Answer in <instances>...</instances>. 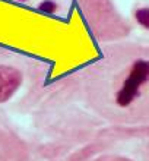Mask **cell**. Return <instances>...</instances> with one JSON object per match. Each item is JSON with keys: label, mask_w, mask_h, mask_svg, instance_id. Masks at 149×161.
Instances as JSON below:
<instances>
[{"label": "cell", "mask_w": 149, "mask_h": 161, "mask_svg": "<svg viewBox=\"0 0 149 161\" xmlns=\"http://www.w3.org/2000/svg\"><path fill=\"white\" fill-rule=\"evenodd\" d=\"M38 8L41 9V10H44V12H54L56 9H57V4H56L53 0H44Z\"/></svg>", "instance_id": "4"}, {"label": "cell", "mask_w": 149, "mask_h": 161, "mask_svg": "<svg viewBox=\"0 0 149 161\" xmlns=\"http://www.w3.org/2000/svg\"><path fill=\"white\" fill-rule=\"evenodd\" d=\"M22 80L24 76L18 68L0 64V104L9 101L18 92V89L22 85Z\"/></svg>", "instance_id": "2"}, {"label": "cell", "mask_w": 149, "mask_h": 161, "mask_svg": "<svg viewBox=\"0 0 149 161\" xmlns=\"http://www.w3.org/2000/svg\"><path fill=\"white\" fill-rule=\"evenodd\" d=\"M115 161H132V160H127V158H117Z\"/></svg>", "instance_id": "5"}, {"label": "cell", "mask_w": 149, "mask_h": 161, "mask_svg": "<svg viewBox=\"0 0 149 161\" xmlns=\"http://www.w3.org/2000/svg\"><path fill=\"white\" fill-rule=\"evenodd\" d=\"M149 82V60L139 59L130 66L127 76L124 78L119 92L115 95V103L120 107H129L141 94L142 88Z\"/></svg>", "instance_id": "1"}, {"label": "cell", "mask_w": 149, "mask_h": 161, "mask_svg": "<svg viewBox=\"0 0 149 161\" xmlns=\"http://www.w3.org/2000/svg\"><path fill=\"white\" fill-rule=\"evenodd\" d=\"M135 19L141 26L149 30V8H139L135 12Z\"/></svg>", "instance_id": "3"}]
</instances>
